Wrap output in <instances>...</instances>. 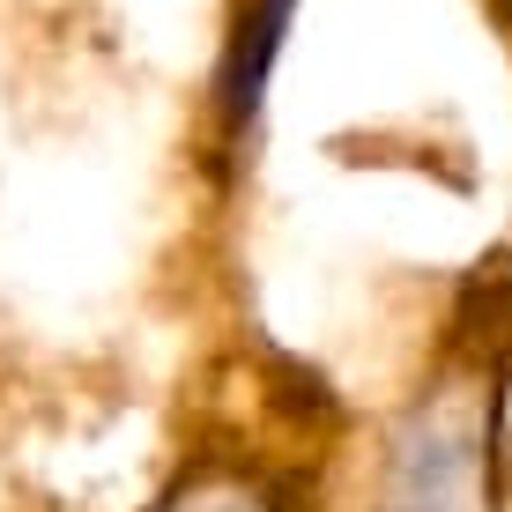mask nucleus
Wrapping results in <instances>:
<instances>
[{"mask_svg":"<svg viewBox=\"0 0 512 512\" xmlns=\"http://www.w3.org/2000/svg\"><path fill=\"white\" fill-rule=\"evenodd\" d=\"M490 401L423 394L386 431L372 512H490Z\"/></svg>","mask_w":512,"mask_h":512,"instance_id":"f257e3e1","label":"nucleus"},{"mask_svg":"<svg viewBox=\"0 0 512 512\" xmlns=\"http://www.w3.org/2000/svg\"><path fill=\"white\" fill-rule=\"evenodd\" d=\"M290 15H297V0H253V15L238 23L231 67H223V112H231V127H253L260 97H268V75H275V52H282Z\"/></svg>","mask_w":512,"mask_h":512,"instance_id":"f03ea898","label":"nucleus"},{"mask_svg":"<svg viewBox=\"0 0 512 512\" xmlns=\"http://www.w3.org/2000/svg\"><path fill=\"white\" fill-rule=\"evenodd\" d=\"M156 512H275L260 498V483H245V475H201V483H186L171 505Z\"/></svg>","mask_w":512,"mask_h":512,"instance_id":"7ed1b4c3","label":"nucleus"}]
</instances>
